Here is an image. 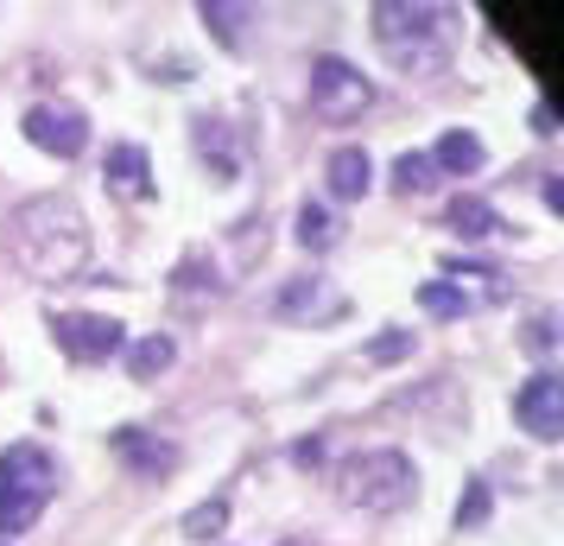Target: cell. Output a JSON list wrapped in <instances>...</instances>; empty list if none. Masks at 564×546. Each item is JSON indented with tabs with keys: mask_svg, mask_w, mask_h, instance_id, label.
<instances>
[{
	"mask_svg": "<svg viewBox=\"0 0 564 546\" xmlns=\"http://www.w3.org/2000/svg\"><path fill=\"white\" fill-rule=\"evenodd\" d=\"M0 255L13 260L26 280L39 287H64L89 267V216L70 191H45L26 204L7 210V229H0Z\"/></svg>",
	"mask_w": 564,
	"mask_h": 546,
	"instance_id": "cell-1",
	"label": "cell"
},
{
	"mask_svg": "<svg viewBox=\"0 0 564 546\" xmlns=\"http://www.w3.org/2000/svg\"><path fill=\"white\" fill-rule=\"evenodd\" d=\"M375 45L400 77H444L457 57V13L425 7V0H381L375 13Z\"/></svg>",
	"mask_w": 564,
	"mask_h": 546,
	"instance_id": "cell-2",
	"label": "cell"
},
{
	"mask_svg": "<svg viewBox=\"0 0 564 546\" xmlns=\"http://www.w3.org/2000/svg\"><path fill=\"white\" fill-rule=\"evenodd\" d=\"M336 495H343L349 508H361V515H400V508L419 502V470H412V458L393 451V445L356 451L349 464L336 470Z\"/></svg>",
	"mask_w": 564,
	"mask_h": 546,
	"instance_id": "cell-3",
	"label": "cell"
},
{
	"mask_svg": "<svg viewBox=\"0 0 564 546\" xmlns=\"http://www.w3.org/2000/svg\"><path fill=\"white\" fill-rule=\"evenodd\" d=\"M57 490V464L39 445H13L0 458V534H26L32 521L45 515V502Z\"/></svg>",
	"mask_w": 564,
	"mask_h": 546,
	"instance_id": "cell-4",
	"label": "cell"
},
{
	"mask_svg": "<svg viewBox=\"0 0 564 546\" xmlns=\"http://www.w3.org/2000/svg\"><path fill=\"white\" fill-rule=\"evenodd\" d=\"M375 108V83L361 77L349 57H317L311 64V115L324 128H349Z\"/></svg>",
	"mask_w": 564,
	"mask_h": 546,
	"instance_id": "cell-5",
	"label": "cell"
},
{
	"mask_svg": "<svg viewBox=\"0 0 564 546\" xmlns=\"http://www.w3.org/2000/svg\"><path fill=\"white\" fill-rule=\"evenodd\" d=\"M52 338L70 363H108V356L128 350V324H115V318H102V312H57Z\"/></svg>",
	"mask_w": 564,
	"mask_h": 546,
	"instance_id": "cell-6",
	"label": "cell"
},
{
	"mask_svg": "<svg viewBox=\"0 0 564 546\" xmlns=\"http://www.w3.org/2000/svg\"><path fill=\"white\" fill-rule=\"evenodd\" d=\"M343 312H349V299H343V287H336V280H324V274H299V280H285L280 299H273V318H285V324H305V331L336 324Z\"/></svg>",
	"mask_w": 564,
	"mask_h": 546,
	"instance_id": "cell-7",
	"label": "cell"
},
{
	"mask_svg": "<svg viewBox=\"0 0 564 546\" xmlns=\"http://www.w3.org/2000/svg\"><path fill=\"white\" fill-rule=\"evenodd\" d=\"M26 140L52 159H77L89 147V115L70 103H39V108H26Z\"/></svg>",
	"mask_w": 564,
	"mask_h": 546,
	"instance_id": "cell-8",
	"label": "cell"
},
{
	"mask_svg": "<svg viewBox=\"0 0 564 546\" xmlns=\"http://www.w3.org/2000/svg\"><path fill=\"white\" fill-rule=\"evenodd\" d=\"M513 419H520V426H527L539 445L564 439V382L552 375V368H539L533 382L513 394Z\"/></svg>",
	"mask_w": 564,
	"mask_h": 546,
	"instance_id": "cell-9",
	"label": "cell"
},
{
	"mask_svg": "<svg viewBox=\"0 0 564 546\" xmlns=\"http://www.w3.org/2000/svg\"><path fill=\"white\" fill-rule=\"evenodd\" d=\"M115 458H121V464H128L133 477L159 483V477H172V470H178V445L147 439L140 426H121V432H115Z\"/></svg>",
	"mask_w": 564,
	"mask_h": 546,
	"instance_id": "cell-10",
	"label": "cell"
},
{
	"mask_svg": "<svg viewBox=\"0 0 564 546\" xmlns=\"http://www.w3.org/2000/svg\"><path fill=\"white\" fill-rule=\"evenodd\" d=\"M191 140H197V159L216 172V184H229L235 172H241V147H235L229 121H209V115H197V121H191Z\"/></svg>",
	"mask_w": 564,
	"mask_h": 546,
	"instance_id": "cell-11",
	"label": "cell"
},
{
	"mask_svg": "<svg viewBox=\"0 0 564 546\" xmlns=\"http://www.w3.org/2000/svg\"><path fill=\"white\" fill-rule=\"evenodd\" d=\"M108 191L115 197H147L153 191V165H147V153L140 147H108Z\"/></svg>",
	"mask_w": 564,
	"mask_h": 546,
	"instance_id": "cell-12",
	"label": "cell"
},
{
	"mask_svg": "<svg viewBox=\"0 0 564 546\" xmlns=\"http://www.w3.org/2000/svg\"><path fill=\"white\" fill-rule=\"evenodd\" d=\"M324 179H330L336 197H368V184H375V165L361 147H336L330 165H324Z\"/></svg>",
	"mask_w": 564,
	"mask_h": 546,
	"instance_id": "cell-13",
	"label": "cell"
},
{
	"mask_svg": "<svg viewBox=\"0 0 564 546\" xmlns=\"http://www.w3.org/2000/svg\"><path fill=\"white\" fill-rule=\"evenodd\" d=\"M482 140H476V133H463V128H451V133H444V140H437V153H432V165H437V172H457V179H463V172H482Z\"/></svg>",
	"mask_w": 564,
	"mask_h": 546,
	"instance_id": "cell-14",
	"label": "cell"
},
{
	"mask_svg": "<svg viewBox=\"0 0 564 546\" xmlns=\"http://www.w3.org/2000/svg\"><path fill=\"white\" fill-rule=\"evenodd\" d=\"M172 363H178V343L165 338V331H153V338H140L128 350V375L133 382H153V375H165Z\"/></svg>",
	"mask_w": 564,
	"mask_h": 546,
	"instance_id": "cell-15",
	"label": "cell"
},
{
	"mask_svg": "<svg viewBox=\"0 0 564 546\" xmlns=\"http://www.w3.org/2000/svg\"><path fill=\"white\" fill-rule=\"evenodd\" d=\"M451 229H457L463 242H488V235H501V216H495V204H482V197H451Z\"/></svg>",
	"mask_w": 564,
	"mask_h": 546,
	"instance_id": "cell-16",
	"label": "cell"
},
{
	"mask_svg": "<svg viewBox=\"0 0 564 546\" xmlns=\"http://www.w3.org/2000/svg\"><path fill=\"white\" fill-rule=\"evenodd\" d=\"M299 242H305L311 255H324L343 242V223L330 216V204H299Z\"/></svg>",
	"mask_w": 564,
	"mask_h": 546,
	"instance_id": "cell-17",
	"label": "cell"
},
{
	"mask_svg": "<svg viewBox=\"0 0 564 546\" xmlns=\"http://www.w3.org/2000/svg\"><path fill=\"white\" fill-rule=\"evenodd\" d=\"M197 13H204V26L216 32V39H223L229 52H235V45H241V26L254 20V7H229V0H204Z\"/></svg>",
	"mask_w": 564,
	"mask_h": 546,
	"instance_id": "cell-18",
	"label": "cell"
},
{
	"mask_svg": "<svg viewBox=\"0 0 564 546\" xmlns=\"http://www.w3.org/2000/svg\"><path fill=\"white\" fill-rule=\"evenodd\" d=\"M393 184L406 191V197H425L437 184V165H432V153H400L393 159Z\"/></svg>",
	"mask_w": 564,
	"mask_h": 546,
	"instance_id": "cell-19",
	"label": "cell"
},
{
	"mask_svg": "<svg viewBox=\"0 0 564 546\" xmlns=\"http://www.w3.org/2000/svg\"><path fill=\"white\" fill-rule=\"evenodd\" d=\"M223 527H229V502H223V495H209V502H197V508L184 515V534H191V540H209V534H223Z\"/></svg>",
	"mask_w": 564,
	"mask_h": 546,
	"instance_id": "cell-20",
	"label": "cell"
},
{
	"mask_svg": "<svg viewBox=\"0 0 564 546\" xmlns=\"http://www.w3.org/2000/svg\"><path fill=\"white\" fill-rule=\"evenodd\" d=\"M419 306H425L432 318H463L469 312V292L444 287V280H425V287H419Z\"/></svg>",
	"mask_w": 564,
	"mask_h": 546,
	"instance_id": "cell-21",
	"label": "cell"
},
{
	"mask_svg": "<svg viewBox=\"0 0 564 546\" xmlns=\"http://www.w3.org/2000/svg\"><path fill=\"white\" fill-rule=\"evenodd\" d=\"M488 521V483H469L457 502V527H482Z\"/></svg>",
	"mask_w": 564,
	"mask_h": 546,
	"instance_id": "cell-22",
	"label": "cell"
},
{
	"mask_svg": "<svg viewBox=\"0 0 564 546\" xmlns=\"http://www.w3.org/2000/svg\"><path fill=\"white\" fill-rule=\"evenodd\" d=\"M406 350H412V331H387V338L368 343V356H375V363H400Z\"/></svg>",
	"mask_w": 564,
	"mask_h": 546,
	"instance_id": "cell-23",
	"label": "cell"
},
{
	"mask_svg": "<svg viewBox=\"0 0 564 546\" xmlns=\"http://www.w3.org/2000/svg\"><path fill=\"white\" fill-rule=\"evenodd\" d=\"M552 331H558V324H552V318H533V324H527V350H533V356H552Z\"/></svg>",
	"mask_w": 564,
	"mask_h": 546,
	"instance_id": "cell-24",
	"label": "cell"
}]
</instances>
